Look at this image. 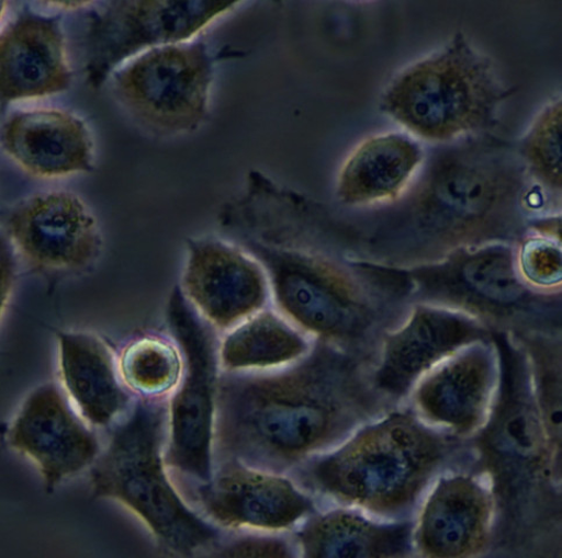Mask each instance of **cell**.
I'll return each mask as SVG.
<instances>
[{"label":"cell","mask_w":562,"mask_h":558,"mask_svg":"<svg viewBox=\"0 0 562 558\" xmlns=\"http://www.w3.org/2000/svg\"><path fill=\"white\" fill-rule=\"evenodd\" d=\"M517 149L484 136L441 145L367 241L372 262L411 267L461 248L517 244L541 204Z\"/></svg>","instance_id":"6da1fadb"},{"label":"cell","mask_w":562,"mask_h":558,"mask_svg":"<svg viewBox=\"0 0 562 558\" xmlns=\"http://www.w3.org/2000/svg\"><path fill=\"white\" fill-rule=\"evenodd\" d=\"M374 357L324 341L294 368L218 383L220 453L257 470H282L338 444L393 402L375 388Z\"/></svg>","instance_id":"7a4b0ae2"},{"label":"cell","mask_w":562,"mask_h":558,"mask_svg":"<svg viewBox=\"0 0 562 558\" xmlns=\"http://www.w3.org/2000/svg\"><path fill=\"white\" fill-rule=\"evenodd\" d=\"M240 242L269 273L284 312L341 350L374 357L379 343L414 305L400 267L256 239Z\"/></svg>","instance_id":"3957f363"},{"label":"cell","mask_w":562,"mask_h":558,"mask_svg":"<svg viewBox=\"0 0 562 558\" xmlns=\"http://www.w3.org/2000/svg\"><path fill=\"white\" fill-rule=\"evenodd\" d=\"M462 456L460 439L396 411L304 468V487L383 516L413 512L442 469Z\"/></svg>","instance_id":"277c9868"},{"label":"cell","mask_w":562,"mask_h":558,"mask_svg":"<svg viewBox=\"0 0 562 558\" xmlns=\"http://www.w3.org/2000/svg\"><path fill=\"white\" fill-rule=\"evenodd\" d=\"M499 378L486 423L476 447L493 478L492 489L502 508L508 535L525 538L542 519L560 509L552 493L559 486L555 456L536 400L529 362L520 343L508 332H493Z\"/></svg>","instance_id":"5b68a950"},{"label":"cell","mask_w":562,"mask_h":558,"mask_svg":"<svg viewBox=\"0 0 562 558\" xmlns=\"http://www.w3.org/2000/svg\"><path fill=\"white\" fill-rule=\"evenodd\" d=\"M510 94L488 57L457 33L395 77L382 94L381 111L413 136L446 145L492 127Z\"/></svg>","instance_id":"8992f818"},{"label":"cell","mask_w":562,"mask_h":558,"mask_svg":"<svg viewBox=\"0 0 562 558\" xmlns=\"http://www.w3.org/2000/svg\"><path fill=\"white\" fill-rule=\"evenodd\" d=\"M402 269L414 304L467 314L492 332L561 333L562 294H541L522 282L516 244L461 248L438 261Z\"/></svg>","instance_id":"52a82bcc"},{"label":"cell","mask_w":562,"mask_h":558,"mask_svg":"<svg viewBox=\"0 0 562 558\" xmlns=\"http://www.w3.org/2000/svg\"><path fill=\"white\" fill-rule=\"evenodd\" d=\"M151 400L135 407L95 459L93 494L117 500L137 514L161 547L191 555L217 543L220 534L190 511L170 486L161 457L166 412Z\"/></svg>","instance_id":"ba28073f"},{"label":"cell","mask_w":562,"mask_h":558,"mask_svg":"<svg viewBox=\"0 0 562 558\" xmlns=\"http://www.w3.org/2000/svg\"><path fill=\"white\" fill-rule=\"evenodd\" d=\"M215 60L203 42L155 48L115 70L113 92L131 117L157 136L195 132L207 118Z\"/></svg>","instance_id":"9c48e42d"},{"label":"cell","mask_w":562,"mask_h":558,"mask_svg":"<svg viewBox=\"0 0 562 558\" xmlns=\"http://www.w3.org/2000/svg\"><path fill=\"white\" fill-rule=\"evenodd\" d=\"M168 322L186 360L183 382L170 409L169 467L207 485L212 479V439L216 418L215 341L182 291H173Z\"/></svg>","instance_id":"30bf717a"},{"label":"cell","mask_w":562,"mask_h":558,"mask_svg":"<svg viewBox=\"0 0 562 558\" xmlns=\"http://www.w3.org/2000/svg\"><path fill=\"white\" fill-rule=\"evenodd\" d=\"M240 3L110 2L91 13L88 31L87 81L101 88L124 62L155 48L192 38Z\"/></svg>","instance_id":"8fae6325"},{"label":"cell","mask_w":562,"mask_h":558,"mask_svg":"<svg viewBox=\"0 0 562 558\" xmlns=\"http://www.w3.org/2000/svg\"><path fill=\"white\" fill-rule=\"evenodd\" d=\"M477 319L448 307L416 303L401 326L382 340L373 372L376 390L387 400L411 395L436 365L469 345L492 339Z\"/></svg>","instance_id":"7c38bea8"},{"label":"cell","mask_w":562,"mask_h":558,"mask_svg":"<svg viewBox=\"0 0 562 558\" xmlns=\"http://www.w3.org/2000/svg\"><path fill=\"white\" fill-rule=\"evenodd\" d=\"M10 240L38 271H85L102 252L99 224L85 202L67 191H47L16 205L7 220Z\"/></svg>","instance_id":"4fadbf2b"},{"label":"cell","mask_w":562,"mask_h":558,"mask_svg":"<svg viewBox=\"0 0 562 558\" xmlns=\"http://www.w3.org/2000/svg\"><path fill=\"white\" fill-rule=\"evenodd\" d=\"M498 378L493 340L473 343L436 365L415 385L413 410L428 425L468 439L486 423Z\"/></svg>","instance_id":"5bb4252c"},{"label":"cell","mask_w":562,"mask_h":558,"mask_svg":"<svg viewBox=\"0 0 562 558\" xmlns=\"http://www.w3.org/2000/svg\"><path fill=\"white\" fill-rule=\"evenodd\" d=\"M11 448L41 470L48 491L100 456V444L53 383L33 391L8 432Z\"/></svg>","instance_id":"9a60e30c"},{"label":"cell","mask_w":562,"mask_h":558,"mask_svg":"<svg viewBox=\"0 0 562 558\" xmlns=\"http://www.w3.org/2000/svg\"><path fill=\"white\" fill-rule=\"evenodd\" d=\"M495 521L491 485L471 474L445 475L423 505L414 543L424 557L480 556L493 543Z\"/></svg>","instance_id":"2e32d148"},{"label":"cell","mask_w":562,"mask_h":558,"mask_svg":"<svg viewBox=\"0 0 562 558\" xmlns=\"http://www.w3.org/2000/svg\"><path fill=\"white\" fill-rule=\"evenodd\" d=\"M183 288L184 296L220 329L254 315L266 298L260 263L244 250L216 239L188 242Z\"/></svg>","instance_id":"e0dca14e"},{"label":"cell","mask_w":562,"mask_h":558,"mask_svg":"<svg viewBox=\"0 0 562 558\" xmlns=\"http://www.w3.org/2000/svg\"><path fill=\"white\" fill-rule=\"evenodd\" d=\"M0 84L4 107L42 99L71 84L60 15L24 9L4 29L0 42Z\"/></svg>","instance_id":"ac0fdd59"},{"label":"cell","mask_w":562,"mask_h":558,"mask_svg":"<svg viewBox=\"0 0 562 558\" xmlns=\"http://www.w3.org/2000/svg\"><path fill=\"white\" fill-rule=\"evenodd\" d=\"M199 496L207 514L229 527L285 528L314 510L312 500L288 480L235 462H228Z\"/></svg>","instance_id":"d6986e66"},{"label":"cell","mask_w":562,"mask_h":558,"mask_svg":"<svg viewBox=\"0 0 562 558\" xmlns=\"http://www.w3.org/2000/svg\"><path fill=\"white\" fill-rule=\"evenodd\" d=\"M2 143L10 158L29 174L59 179L93 167V143L86 123L59 109H32L10 115Z\"/></svg>","instance_id":"ffe728a7"},{"label":"cell","mask_w":562,"mask_h":558,"mask_svg":"<svg viewBox=\"0 0 562 558\" xmlns=\"http://www.w3.org/2000/svg\"><path fill=\"white\" fill-rule=\"evenodd\" d=\"M425 158L422 145L409 134L391 132L368 138L342 164L337 197L350 207L395 203L413 184Z\"/></svg>","instance_id":"44dd1931"},{"label":"cell","mask_w":562,"mask_h":558,"mask_svg":"<svg viewBox=\"0 0 562 558\" xmlns=\"http://www.w3.org/2000/svg\"><path fill=\"white\" fill-rule=\"evenodd\" d=\"M60 372L83 420L106 428L130 406V395L108 345L88 333L60 332Z\"/></svg>","instance_id":"7402d4cb"},{"label":"cell","mask_w":562,"mask_h":558,"mask_svg":"<svg viewBox=\"0 0 562 558\" xmlns=\"http://www.w3.org/2000/svg\"><path fill=\"white\" fill-rule=\"evenodd\" d=\"M299 537L308 558L403 557L413 549L414 525H381L352 512L333 511L313 519Z\"/></svg>","instance_id":"603a6c76"},{"label":"cell","mask_w":562,"mask_h":558,"mask_svg":"<svg viewBox=\"0 0 562 558\" xmlns=\"http://www.w3.org/2000/svg\"><path fill=\"white\" fill-rule=\"evenodd\" d=\"M306 340L271 314L247 320L223 342L221 357L229 371L271 367L303 356Z\"/></svg>","instance_id":"cb8c5ba5"},{"label":"cell","mask_w":562,"mask_h":558,"mask_svg":"<svg viewBox=\"0 0 562 558\" xmlns=\"http://www.w3.org/2000/svg\"><path fill=\"white\" fill-rule=\"evenodd\" d=\"M525 350L532 387L551 447L561 460V333L513 334Z\"/></svg>","instance_id":"d4e9b609"},{"label":"cell","mask_w":562,"mask_h":558,"mask_svg":"<svg viewBox=\"0 0 562 558\" xmlns=\"http://www.w3.org/2000/svg\"><path fill=\"white\" fill-rule=\"evenodd\" d=\"M119 368L127 389L155 399L177 387L183 363L171 344L144 338L126 345Z\"/></svg>","instance_id":"484cf974"},{"label":"cell","mask_w":562,"mask_h":558,"mask_svg":"<svg viewBox=\"0 0 562 558\" xmlns=\"http://www.w3.org/2000/svg\"><path fill=\"white\" fill-rule=\"evenodd\" d=\"M561 101L547 106L516 147L531 181L553 205L561 203Z\"/></svg>","instance_id":"4316f807"},{"label":"cell","mask_w":562,"mask_h":558,"mask_svg":"<svg viewBox=\"0 0 562 558\" xmlns=\"http://www.w3.org/2000/svg\"><path fill=\"white\" fill-rule=\"evenodd\" d=\"M516 266L522 282L533 291L562 294L561 241L528 234L516 244Z\"/></svg>","instance_id":"83f0119b"},{"label":"cell","mask_w":562,"mask_h":558,"mask_svg":"<svg viewBox=\"0 0 562 558\" xmlns=\"http://www.w3.org/2000/svg\"><path fill=\"white\" fill-rule=\"evenodd\" d=\"M222 557H290L288 546L277 538L246 537L222 549Z\"/></svg>","instance_id":"f1b7e54d"}]
</instances>
